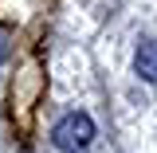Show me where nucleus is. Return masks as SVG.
I'll list each match as a JSON object with an SVG mask.
<instances>
[{
    "mask_svg": "<svg viewBox=\"0 0 157 153\" xmlns=\"http://www.w3.org/2000/svg\"><path fill=\"white\" fill-rule=\"evenodd\" d=\"M0 55H4V43H0Z\"/></svg>",
    "mask_w": 157,
    "mask_h": 153,
    "instance_id": "3",
    "label": "nucleus"
},
{
    "mask_svg": "<svg viewBox=\"0 0 157 153\" xmlns=\"http://www.w3.org/2000/svg\"><path fill=\"white\" fill-rule=\"evenodd\" d=\"M134 71L145 82H157V39H145L141 47H137V55H134Z\"/></svg>",
    "mask_w": 157,
    "mask_h": 153,
    "instance_id": "2",
    "label": "nucleus"
},
{
    "mask_svg": "<svg viewBox=\"0 0 157 153\" xmlns=\"http://www.w3.org/2000/svg\"><path fill=\"white\" fill-rule=\"evenodd\" d=\"M55 145L63 153H86L90 149V141H94V118L82 114V110H75V114H67L63 122L55 126Z\"/></svg>",
    "mask_w": 157,
    "mask_h": 153,
    "instance_id": "1",
    "label": "nucleus"
}]
</instances>
